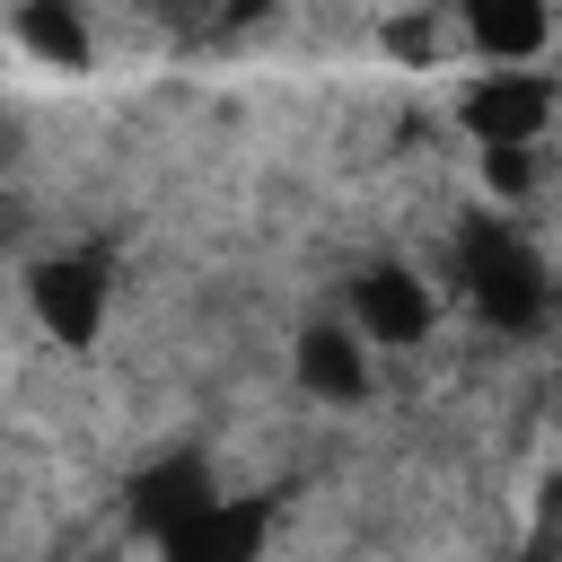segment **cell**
<instances>
[{"mask_svg":"<svg viewBox=\"0 0 562 562\" xmlns=\"http://www.w3.org/2000/svg\"><path fill=\"white\" fill-rule=\"evenodd\" d=\"M18 44L53 70H88V9L79 0H18Z\"/></svg>","mask_w":562,"mask_h":562,"instance_id":"obj_9","label":"cell"},{"mask_svg":"<svg viewBox=\"0 0 562 562\" xmlns=\"http://www.w3.org/2000/svg\"><path fill=\"white\" fill-rule=\"evenodd\" d=\"M457 18H465V44L492 61H536L553 35V0H457Z\"/></svg>","mask_w":562,"mask_h":562,"instance_id":"obj_8","label":"cell"},{"mask_svg":"<svg viewBox=\"0 0 562 562\" xmlns=\"http://www.w3.org/2000/svg\"><path fill=\"white\" fill-rule=\"evenodd\" d=\"M457 272H465V299H474V316L483 325H501V334H527V325H544V263H536V246L518 237V228H501V220H474L465 237H457Z\"/></svg>","mask_w":562,"mask_h":562,"instance_id":"obj_1","label":"cell"},{"mask_svg":"<svg viewBox=\"0 0 562 562\" xmlns=\"http://www.w3.org/2000/svg\"><path fill=\"white\" fill-rule=\"evenodd\" d=\"M474 167H483V184L501 202H518L536 184V140H474Z\"/></svg>","mask_w":562,"mask_h":562,"instance_id":"obj_10","label":"cell"},{"mask_svg":"<svg viewBox=\"0 0 562 562\" xmlns=\"http://www.w3.org/2000/svg\"><path fill=\"white\" fill-rule=\"evenodd\" d=\"M290 369H299V386L316 404H369V342H360V325H307Z\"/></svg>","mask_w":562,"mask_h":562,"instance_id":"obj_6","label":"cell"},{"mask_svg":"<svg viewBox=\"0 0 562 562\" xmlns=\"http://www.w3.org/2000/svg\"><path fill=\"white\" fill-rule=\"evenodd\" d=\"M553 105H562V88H553L544 70H483V79L457 97V123H465L474 140H544Z\"/></svg>","mask_w":562,"mask_h":562,"instance_id":"obj_4","label":"cell"},{"mask_svg":"<svg viewBox=\"0 0 562 562\" xmlns=\"http://www.w3.org/2000/svg\"><path fill=\"white\" fill-rule=\"evenodd\" d=\"M105 290H114L105 246H61V255H44V263L26 272V307H35V325H44L61 351H88V342L105 334Z\"/></svg>","mask_w":562,"mask_h":562,"instance_id":"obj_2","label":"cell"},{"mask_svg":"<svg viewBox=\"0 0 562 562\" xmlns=\"http://www.w3.org/2000/svg\"><path fill=\"white\" fill-rule=\"evenodd\" d=\"M263 544H272V509L263 501H211L184 536H167L158 553L167 562H263Z\"/></svg>","mask_w":562,"mask_h":562,"instance_id":"obj_7","label":"cell"},{"mask_svg":"<svg viewBox=\"0 0 562 562\" xmlns=\"http://www.w3.org/2000/svg\"><path fill=\"white\" fill-rule=\"evenodd\" d=\"M386 53H395V61H430V53H439L430 18H395V26H386Z\"/></svg>","mask_w":562,"mask_h":562,"instance_id":"obj_11","label":"cell"},{"mask_svg":"<svg viewBox=\"0 0 562 562\" xmlns=\"http://www.w3.org/2000/svg\"><path fill=\"white\" fill-rule=\"evenodd\" d=\"M211 501H220V492H211V465H202L193 448H176V457H158V465H140V474H132V527H140L149 544L184 536Z\"/></svg>","mask_w":562,"mask_h":562,"instance_id":"obj_5","label":"cell"},{"mask_svg":"<svg viewBox=\"0 0 562 562\" xmlns=\"http://www.w3.org/2000/svg\"><path fill=\"white\" fill-rule=\"evenodd\" d=\"M351 325H360V342H378V351H413V342H430L439 299H430V281H422L413 263H369V272L351 281Z\"/></svg>","mask_w":562,"mask_h":562,"instance_id":"obj_3","label":"cell"}]
</instances>
